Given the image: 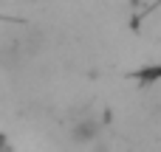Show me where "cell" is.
<instances>
[{"label": "cell", "instance_id": "obj_1", "mask_svg": "<svg viewBox=\"0 0 161 152\" xmlns=\"http://www.w3.org/2000/svg\"><path fill=\"white\" fill-rule=\"evenodd\" d=\"M96 135H99V124H96V118H93V116L79 118V121H74V124H71V141H74V144H79V147L93 144V138H96Z\"/></svg>", "mask_w": 161, "mask_h": 152}]
</instances>
